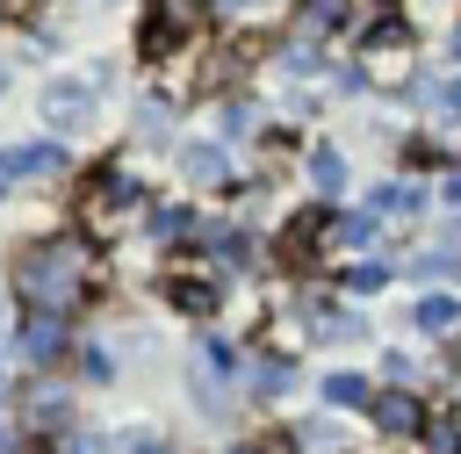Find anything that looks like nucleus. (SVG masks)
I'll return each instance as SVG.
<instances>
[{"label": "nucleus", "instance_id": "nucleus-2", "mask_svg": "<svg viewBox=\"0 0 461 454\" xmlns=\"http://www.w3.org/2000/svg\"><path fill=\"white\" fill-rule=\"evenodd\" d=\"M209 22V0H151V22H144V58H166L180 36H194Z\"/></svg>", "mask_w": 461, "mask_h": 454}, {"label": "nucleus", "instance_id": "nucleus-15", "mask_svg": "<svg viewBox=\"0 0 461 454\" xmlns=\"http://www.w3.org/2000/svg\"><path fill=\"white\" fill-rule=\"evenodd\" d=\"M187 166H194L202 180H223V151H209V144H202V151H187Z\"/></svg>", "mask_w": 461, "mask_h": 454}, {"label": "nucleus", "instance_id": "nucleus-8", "mask_svg": "<svg viewBox=\"0 0 461 454\" xmlns=\"http://www.w3.org/2000/svg\"><path fill=\"white\" fill-rule=\"evenodd\" d=\"M58 151L50 144H22V151H0V173H50Z\"/></svg>", "mask_w": 461, "mask_h": 454}, {"label": "nucleus", "instance_id": "nucleus-1", "mask_svg": "<svg viewBox=\"0 0 461 454\" xmlns=\"http://www.w3.org/2000/svg\"><path fill=\"white\" fill-rule=\"evenodd\" d=\"M86 274H94L86 238H36V245L14 259V288H22V303L43 310V317H65V310L86 295Z\"/></svg>", "mask_w": 461, "mask_h": 454}, {"label": "nucleus", "instance_id": "nucleus-14", "mask_svg": "<svg viewBox=\"0 0 461 454\" xmlns=\"http://www.w3.org/2000/svg\"><path fill=\"white\" fill-rule=\"evenodd\" d=\"M29 418H36V425H58V418H65V396H58V389H36V396H29Z\"/></svg>", "mask_w": 461, "mask_h": 454}, {"label": "nucleus", "instance_id": "nucleus-18", "mask_svg": "<svg viewBox=\"0 0 461 454\" xmlns=\"http://www.w3.org/2000/svg\"><path fill=\"white\" fill-rule=\"evenodd\" d=\"M281 382H288V368H281V360H267V368H259V396H274Z\"/></svg>", "mask_w": 461, "mask_h": 454}, {"label": "nucleus", "instance_id": "nucleus-21", "mask_svg": "<svg viewBox=\"0 0 461 454\" xmlns=\"http://www.w3.org/2000/svg\"><path fill=\"white\" fill-rule=\"evenodd\" d=\"M130 454H173V447H166V440H137Z\"/></svg>", "mask_w": 461, "mask_h": 454}, {"label": "nucleus", "instance_id": "nucleus-11", "mask_svg": "<svg viewBox=\"0 0 461 454\" xmlns=\"http://www.w3.org/2000/svg\"><path fill=\"white\" fill-rule=\"evenodd\" d=\"M375 238H382V231H375V216H367V209H360V216H346V223H339V245H353V252H367V245H375Z\"/></svg>", "mask_w": 461, "mask_h": 454}, {"label": "nucleus", "instance_id": "nucleus-3", "mask_svg": "<svg viewBox=\"0 0 461 454\" xmlns=\"http://www.w3.org/2000/svg\"><path fill=\"white\" fill-rule=\"evenodd\" d=\"M144 195H137V180L130 173H115V166H101L94 173V187H86V231H101L108 238V223L122 216V209H137Z\"/></svg>", "mask_w": 461, "mask_h": 454}, {"label": "nucleus", "instance_id": "nucleus-13", "mask_svg": "<svg viewBox=\"0 0 461 454\" xmlns=\"http://www.w3.org/2000/svg\"><path fill=\"white\" fill-rule=\"evenodd\" d=\"M324 404H367V382L360 375H331L324 382Z\"/></svg>", "mask_w": 461, "mask_h": 454}, {"label": "nucleus", "instance_id": "nucleus-17", "mask_svg": "<svg viewBox=\"0 0 461 454\" xmlns=\"http://www.w3.org/2000/svg\"><path fill=\"white\" fill-rule=\"evenodd\" d=\"M375 209H418L411 187H375Z\"/></svg>", "mask_w": 461, "mask_h": 454}, {"label": "nucleus", "instance_id": "nucleus-12", "mask_svg": "<svg viewBox=\"0 0 461 454\" xmlns=\"http://www.w3.org/2000/svg\"><path fill=\"white\" fill-rule=\"evenodd\" d=\"M425 447L432 454H461V425L454 418H425Z\"/></svg>", "mask_w": 461, "mask_h": 454}, {"label": "nucleus", "instance_id": "nucleus-4", "mask_svg": "<svg viewBox=\"0 0 461 454\" xmlns=\"http://www.w3.org/2000/svg\"><path fill=\"white\" fill-rule=\"evenodd\" d=\"M331 238H339V223H331L324 209H303V216H288V231H281V259H288V267H310Z\"/></svg>", "mask_w": 461, "mask_h": 454}, {"label": "nucleus", "instance_id": "nucleus-22", "mask_svg": "<svg viewBox=\"0 0 461 454\" xmlns=\"http://www.w3.org/2000/svg\"><path fill=\"white\" fill-rule=\"evenodd\" d=\"M0 7H14V14H29V7H36V0H0Z\"/></svg>", "mask_w": 461, "mask_h": 454}, {"label": "nucleus", "instance_id": "nucleus-25", "mask_svg": "<svg viewBox=\"0 0 461 454\" xmlns=\"http://www.w3.org/2000/svg\"><path fill=\"white\" fill-rule=\"evenodd\" d=\"M238 454H252V447H238Z\"/></svg>", "mask_w": 461, "mask_h": 454}, {"label": "nucleus", "instance_id": "nucleus-6", "mask_svg": "<svg viewBox=\"0 0 461 454\" xmlns=\"http://www.w3.org/2000/svg\"><path fill=\"white\" fill-rule=\"evenodd\" d=\"M166 295H173L180 310H194V317H209V310H216V288H209L202 274H173V281H166Z\"/></svg>", "mask_w": 461, "mask_h": 454}, {"label": "nucleus", "instance_id": "nucleus-19", "mask_svg": "<svg viewBox=\"0 0 461 454\" xmlns=\"http://www.w3.org/2000/svg\"><path fill=\"white\" fill-rule=\"evenodd\" d=\"M303 14H310V22L324 29V22H339V0H303Z\"/></svg>", "mask_w": 461, "mask_h": 454}, {"label": "nucleus", "instance_id": "nucleus-16", "mask_svg": "<svg viewBox=\"0 0 461 454\" xmlns=\"http://www.w3.org/2000/svg\"><path fill=\"white\" fill-rule=\"evenodd\" d=\"M310 180H317V187H339V180H346V173H339V151H317V166H310Z\"/></svg>", "mask_w": 461, "mask_h": 454}, {"label": "nucleus", "instance_id": "nucleus-5", "mask_svg": "<svg viewBox=\"0 0 461 454\" xmlns=\"http://www.w3.org/2000/svg\"><path fill=\"white\" fill-rule=\"evenodd\" d=\"M375 425L411 440V432H425V404H418V396H403V389H389V396H375Z\"/></svg>", "mask_w": 461, "mask_h": 454}, {"label": "nucleus", "instance_id": "nucleus-24", "mask_svg": "<svg viewBox=\"0 0 461 454\" xmlns=\"http://www.w3.org/2000/svg\"><path fill=\"white\" fill-rule=\"evenodd\" d=\"M22 454H43V447H22Z\"/></svg>", "mask_w": 461, "mask_h": 454}, {"label": "nucleus", "instance_id": "nucleus-9", "mask_svg": "<svg viewBox=\"0 0 461 454\" xmlns=\"http://www.w3.org/2000/svg\"><path fill=\"white\" fill-rule=\"evenodd\" d=\"M22 346H29V360H50V353L65 346V331H58V317H43V310H36V324H29V339H22Z\"/></svg>", "mask_w": 461, "mask_h": 454}, {"label": "nucleus", "instance_id": "nucleus-7", "mask_svg": "<svg viewBox=\"0 0 461 454\" xmlns=\"http://www.w3.org/2000/svg\"><path fill=\"white\" fill-rule=\"evenodd\" d=\"M411 317H418V331H454V324H461V303H454V295H425Z\"/></svg>", "mask_w": 461, "mask_h": 454}, {"label": "nucleus", "instance_id": "nucleus-20", "mask_svg": "<svg viewBox=\"0 0 461 454\" xmlns=\"http://www.w3.org/2000/svg\"><path fill=\"white\" fill-rule=\"evenodd\" d=\"M432 101H439L447 115H461V79H447V86H432Z\"/></svg>", "mask_w": 461, "mask_h": 454}, {"label": "nucleus", "instance_id": "nucleus-10", "mask_svg": "<svg viewBox=\"0 0 461 454\" xmlns=\"http://www.w3.org/2000/svg\"><path fill=\"white\" fill-rule=\"evenodd\" d=\"M50 123H58V130H79V123H86V94H79V86L50 94Z\"/></svg>", "mask_w": 461, "mask_h": 454}, {"label": "nucleus", "instance_id": "nucleus-23", "mask_svg": "<svg viewBox=\"0 0 461 454\" xmlns=\"http://www.w3.org/2000/svg\"><path fill=\"white\" fill-rule=\"evenodd\" d=\"M454 58H461V29H454Z\"/></svg>", "mask_w": 461, "mask_h": 454}]
</instances>
